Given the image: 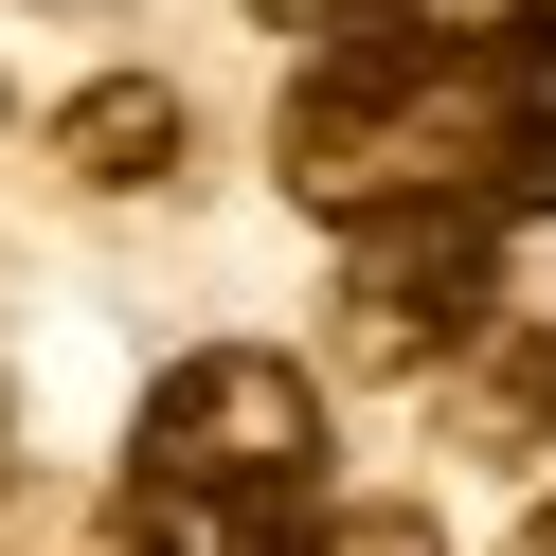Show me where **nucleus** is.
<instances>
[{
    "instance_id": "nucleus-5",
    "label": "nucleus",
    "mask_w": 556,
    "mask_h": 556,
    "mask_svg": "<svg viewBox=\"0 0 556 556\" xmlns=\"http://www.w3.org/2000/svg\"><path fill=\"white\" fill-rule=\"evenodd\" d=\"M503 18V126H520V216H556V0H484Z\"/></svg>"
},
{
    "instance_id": "nucleus-2",
    "label": "nucleus",
    "mask_w": 556,
    "mask_h": 556,
    "mask_svg": "<svg viewBox=\"0 0 556 556\" xmlns=\"http://www.w3.org/2000/svg\"><path fill=\"white\" fill-rule=\"evenodd\" d=\"M324 395L305 359H180L126 431V556H324Z\"/></svg>"
},
{
    "instance_id": "nucleus-1",
    "label": "nucleus",
    "mask_w": 556,
    "mask_h": 556,
    "mask_svg": "<svg viewBox=\"0 0 556 556\" xmlns=\"http://www.w3.org/2000/svg\"><path fill=\"white\" fill-rule=\"evenodd\" d=\"M288 198L305 216H431V198H484L520 216V126H503V18L484 0H395L359 37H305L288 90Z\"/></svg>"
},
{
    "instance_id": "nucleus-7",
    "label": "nucleus",
    "mask_w": 556,
    "mask_h": 556,
    "mask_svg": "<svg viewBox=\"0 0 556 556\" xmlns=\"http://www.w3.org/2000/svg\"><path fill=\"white\" fill-rule=\"evenodd\" d=\"M252 18H288V37H359V18H395V0H252Z\"/></svg>"
},
{
    "instance_id": "nucleus-3",
    "label": "nucleus",
    "mask_w": 556,
    "mask_h": 556,
    "mask_svg": "<svg viewBox=\"0 0 556 556\" xmlns=\"http://www.w3.org/2000/svg\"><path fill=\"white\" fill-rule=\"evenodd\" d=\"M503 324V216L484 198H431V216H359L341 233V359H467Z\"/></svg>"
},
{
    "instance_id": "nucleus-8",
    "label": "nucleus",
    "mask_w": 556,
    "mask_h": 556,
    "mask_svg": "<svg viewBox=\"0 0 556 556\" xmlns=\"http://www.w3.org/2000/svg\"><path fill=\"white\" fill-rule=\"evenodd\" d=\"M503 556H556V503H520V539H503Z\"/></svg>"
},
{
    "instance_id": "nucleus-6",
    "label": "nucleus",
    "mask_w": 556,
    "mask_h": 556,
    "mask_svg": "<svg viewBox=\"0 0 556 556\" xmlns=\"http://www.w3.org/2000/svg\"><path fill=\"white\" fill-rule=\"evenodd\" d=\"M324 556H448V539H431L413 503H359V520H324Z\"/></svg>"
},
{
    "instance_id": "nucleus-4",
    "label": "nucleus",
    "mask_w": 556,
    "mask_h": 556,
    "mask_svg": "<svg viewBox=\"0 0 556 556\" xmlns=\"http://www.w3.org/2000/svg\"><path fill=\"white\" fill-rule=\"evenodd\" d=\"M54 144H73V180H90V198H144V180H180V90L126 73V90H90Z\"/></svg>"
}]
</instances>
